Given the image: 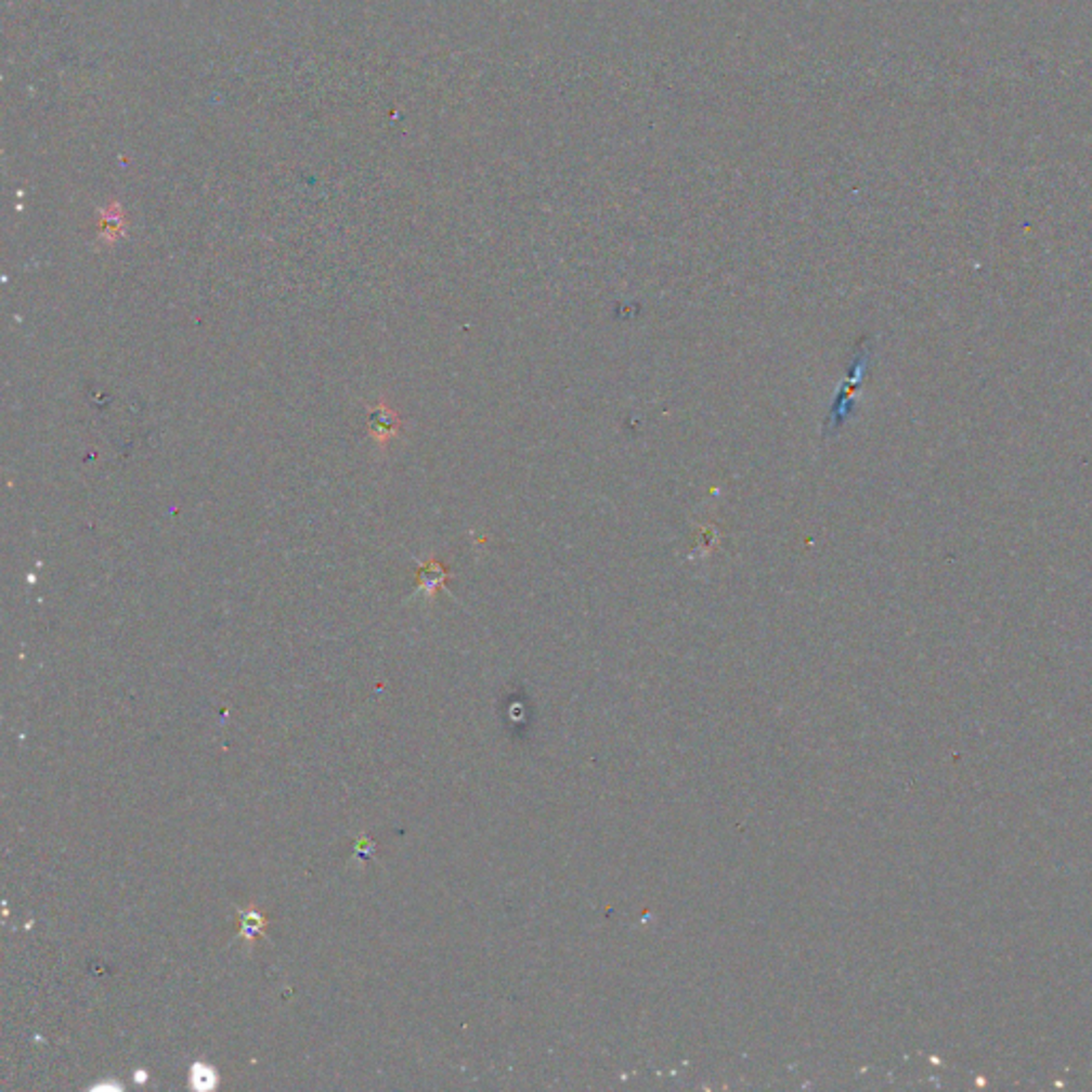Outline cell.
Listing matches in <instances>:
<instances>
[{
    "mask_svg": "<svg viewBox=\"0 0 1092 1092\" xmlns=\"http://www.w3.org/2000/svg\"><path fill=\"white\" fill-rule=\"evenodd\" d=\"M869 363H871V350L867 348L864 341H860L858 350L854 352L851 356V363H849V372H847V380H843L836 398H834V404L830 408V414L826 416V425H823V431L826 435L841 429L849 416L854 414V393L856 389L862 385L867 372H869Z\"/></svg>",
    "mask_w": 1092,
    "mask_h": 1092,
    "instance_id": "obj_1",
    "label": "cell"
},
{
    "mask_svg": "<svg viewBox=\"0 0 1092 1092\" xmlns=\"http://www.w3.org/2000/svg\"><path fill=\"white\" fill-rule=\"evenodd\" d=\"M367 425H369V435L372 440L376 442V446H380L382 451L402 433V416L400 412L395 408H391L385 400L376 402L374 406H369V412H367Z\"/></svg>",
    "mask_w": 1092,
    "mask_h": 1092,
    "instance_id": "obj_2",
    "label": "cell"
},
{
    "mask_svg": "<svg viewBox=\"0 0 1092 1092\" xmlns=\"http://www.w3.org/2000/svg\"><path fill=\"white\" fill-rule=\"evenodd\" d=\"M451 578V572L448 568H444L440 561L435 559H429L425 563L418 566L416 570V581H418V589L427 596V598H433L440 589H444L446 581Z\"/></svg>",
    "mask_w": 1092,
    "mask_h": 1092,
    "instance_id": "obj_3",
    "label": "cell"
},
{
    "mask_svg": "<svg viewBox=\"0 0 1092 1092\" xmlns=\"http://www.w3.org/2000/svg\"><path fill=\"white\" fill-rule=\"evenodd\" d=\"M237 915H239V937L248 946H252L257 941V937L265 935V928H268L270 922H268V918L259 909H255V907L239 909Z\"/></svg>",
    "mask_w": 1092,
    "mask_h": 1092,
    "instance_id": "obj_4",
    "label": "cell"
},
{
    "mask_svg": "<svg viewBox=\"0 0 1092 1092\" xmlns=\"http://www.w3.org/2000/svg\"><path fill=\"white\" fill-rule=\"evenodd\" d=\"M125 229H127V216L122 213V207L118 204L109 205L101 216V224H99L101 239L107 244H114L118 237L125 235Z\"/></svg>",
    "mask_w": 1092,
    "mask_h": 1092,
    "instance_id": "obj_5",
    "label": "cell"
}]
</instances>
